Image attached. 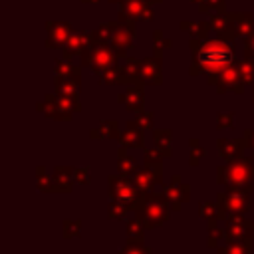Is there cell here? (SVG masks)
Segmentation results:
<instances>
[{"label":"cell","instance_id":"cell-6","mask_svg":"<svg viewBox=\"0 0 254 254\" xmlns=\"http://www.w3.org/2000/svg\"><path fill=\"white\" fill-rule=\"evenodd\" d=\"M250 137H252V147H254V133H248Z\"/></svg>","mask_w":254,"mask_h":254},{"label":"cell","instance_id":"cell-4","mask_svg":"<svg viewBox=\"0 0 254 254\" xmlns=\"http://www.w3.org/2000/svg\"><path fill=\"white\" fill-rule=\"evenodd\" d=\"M113 189H115V190H113V196L119 198V200H125V202L129 200V202H131V200L135 198V190H133V187L127 185V183H123V181L117 183V181L113 179Z\"/></svg>","mask_w":254,"mask_h":254},{"label":"cell","instance_id":"cell-5","mask_svg":"<svg viewBox=\"0 0 254 254\" xmlns=\"http://www.w3.org/2000/svg\"><path fill=\"white\" fill-rule=\"evenodd\" d=\"M121 254H149V252H147V250H141V248H133V246H131V248L123 250Z\"/></svg>","mask_w":254,"mask_h":254},{"label":"cell","instance_id":"cell-1","mask_svg":"<svg viewBox=\"0 0 254 254\" xmlns=\"http://www.w3.org/2000/svg\"><path fill=\"white\" fill-rule=\"evenodd\" d=\"M232 58V52L228 48V44L216 40V42H208L204 44L202 52L198 54V62L202 64L204 69H218L220 65L224 67Z\"/></svg>","mask_w":254,"mask_h":254},{"label":"cell","instance_id":"cell-2","mask_svg":"<svg viewBox=\"0 0 254 254\" xmlns=\"http://www.w3.org/2000/svg\"><path fill=\"white\" fill-rule=\"evenodd\" d=\"M248 177H250V169H248L246 163H238V165H232V167L228 169V179H230V183L240 185V183L248 181Z\"/></svg>","mask_w":254,"mask_h":254},{"label":"cell","instance_id":"cell-3","mask_svg":"<svg viewBox=\"0 0 254 254\" xmlns=\"http://www.w3.org/2000/svg\"><path fill=\"white\" fill-rule=\"evenodd\" d=\"M145 218L149 220V224H159L167 218V210L163 208V204H157V202H149L147 210H145Z\"/></svg>","mask_w":254,"mask_h":254}]
</instances>
